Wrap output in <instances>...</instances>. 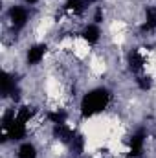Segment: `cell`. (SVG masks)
Returning <instances> with one entry per match:
<instances>
[{"mask_svg": "<svg viewBox=\"0 0 156 158\" xmlns=\"http://www.w3.org/2000/svg\"><path fill=\"white\" fill-rule=\"evenodd\" d=\"M110 103V92L107 88H94L86 92L81 99V116L83 118H92L99 112H103Z\"/></svg>", "mask_w": 156, "mask_h": 158, "instance_id": "cell-1", "label": "cell"}, {"mask_svg": "<svg viewBox=\"0 0 156 158\" xmlns=\"http://www.w3.org/2000/svg\"><path fill=\"white\" fill-rule=\"evenodd\" d=\"M143 145H145V131L140 129V131H136V132L130 136V140H129V156L130 158L142 156Z\"/></svg>", "mask_w": 156, "mask_h": 158, "instance_id": "cell-2", "label": "cell"}, {"mask_svg": "<svg viewBox=\"0 0 156 158\" xmlns=\"http://www.w3.org/2000/svg\"><path fill=\"white\" fill-rule=\"evenodd\" d=\"M7 17H9L11 26H13L15 30H20V28L26 26L30 15H28V9H26L24 6H13V7L9 9V13H7Z\"/></svg>", "mask_w": 156, "mask_h": 158, "instance_id": "cell-3", "label": "cell"}, {"mask_svg": "<svg viewBox=\"0 0 156 158\" xmlns=\"http://www.w3.org/2000/svg\"><path fill=\"white\" fill-rule=\"evenodd\" d=\"M46 53H48V46L46 44H33L28 50V53H26V61H28L30 66H35L46 57Z\"/></svg>", "mask_w": 156, "mask_h": 158, "instance_id": "cell-4", "label": "cell"}, {"mask_svg": "<svg viewBox=\"0 0 156 158\" xmlns=\"http://www.w3.org/2000/svg\"><path fill=\"white\" fill-rule=\"evenodd\" d=\"M15 90H17V81H15V77L11 74H7V72H2V76H0V94L4 98H7V96L15 94Z\"/></svg>", "mask_w": 156, "mask_h": 158, "instance_id": "cell-5", "label": "cell"}, {"mask_svg": "<svg viewBox=\"0 0 156 158\" xmlns=\"http://www.w3.org/2000/svg\"><path fill=\"white\" fill-rule=\"evenodd\" d=\"M92 2L94 0H66L64 6H63V9L66 13H70V15H79V13L86 11Z\"/></svg>", "mask_w": 156, "mask_h": 158, "instance_id": "cell-6", "label": "cell"}, {"mask_svg": "<svg viewBox=\"0 0 156 158\" xmlns=\"http://www.w3.org/2000/svg\"><path fill=\"white\" fill-rule=\"evenodd\" d=\"M143 64H145L143 55H142L138 50H132V52L129 53V68H130L134 74H138V72L143 68Z\"/></svg>", "mask_w": 156, "mask_h": 158, "instance_id": "cell-7", "label": "cell"}, {"mask_svg": "<svg viewBox=\"0 0 156 158\" xmlns=\"http://www.w3.org/2000/svg\"><path fill=\"white\" fill-rule=\"evenodd\" d=\"M143 31H154L156 30V6L145 7V22L142 26Z\"/></svg>", "mask_w": 156, "mask_h": 158, "instance_id": "cell-8", "label": "cell"}, {"mask_svg": "<svg viewBox=\"0 0 156 158\" xmlns=\"http://www.w3.org/2000/svg\"><path fill=\"white\" fill-rule=\"evenodd\" d=\"M101 37V30L96 26V24H88L84 30H83V39L86 40L88 44H96Z\"/></svg>", "mask_w": 156, "mask_h": 158, "instance_id": "cell-9", "label": "cell"}, {"mask_svg": "<svg viewBox=\"0 0 156 158\" xmlns=\"http://www.w3.org/2000/svg\"><path fill=\"white\" fill-rule=\"evenodd\" d=\"M17 158H37V149L33 143H22L18 147Z\"/></svg>", "mask_w": 156, "mask_h": 158, "instance_id": "cell-10", "label": "cell"}, {"mask_svg": "<svg viewBox=\"0 0 156 158\" xmlns=\"http://www.w3.org/2000/svg\"><path fill=\"white\" fill-rule=\"evenodd\" d=\"M68 147H70V151L72 153H76V155H81L83 153V147H84V142H83V136L81 134H74V138L70 140V143H68Z\"/></svg>", "mask_w": 156, "mask_h": 158, "instance_id": "cell-11", "label": "cell"}, {"mask_svg": "<svg viewBox=\"0 0 156 158\" xmlns=\"http://www.w3.org/2000/svg\"><path fill=\"white\" fill-rule=\"evenodd\" d=\"M48 119L57 125V123H66V112L63 110H53V112H48Z\"/></svg>", "mask_w": 156, "mask_h": 158, "instance_id": "cell-12", "label": "cell"}, {"mask_svg": "<svg viewBox=\"0 0 156 158\" xmlns=\"http://www.w3.org/2000/svg\"><path fill=\"white\" fill-rule=\"evenodd\" d=\"M136 83H138L140 90H149V88H151V85H153V81H151L149 76H138Z\"/></svg>", "mask_w": 156, "mask_h": 158, "instance_id": "cell-13", "label": "cell"}, {"mask_svg": "<svg viewBox=\"0 0 156 158\" xmlns=\"http://www.w3.org/2000/svg\"><path fill=\"white\" fill-rule=\"evenodd\" d=\"M24 2H26V4H28V6H33V4H37V2H39V0H24Z\"/></svg>", "mask_w": 156, "mask_h": 158, "instance_id": "cell-14", "label": "cell"}]
</instances>
